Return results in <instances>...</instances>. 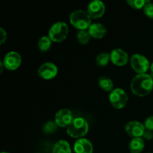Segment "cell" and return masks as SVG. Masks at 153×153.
Segmentation results:
<instances>
[{
    "label": "cell",
    "mask_w": 153,
    "mask_h": 153,
    "mask_svg": "<svg viewBox=\"0 0 153 153\" xmlns=\"http://www.w3.org/2000/svg\"><path fill=\"white\" fill-rule=\"evenodd\" d=\"M130 88L133 94L137 97H146L153 89V78L147 73L137 75L131 80Z\"/></svg>",
    "instance_id": "obj_1"
},
{
    "label": "cell",
    "mask_w": 153,
    "mask_h": 153,
    "mask_svg": "<svg viewBox=\"0 0 153 153\" xmlns=\"http://www.w3.org/2000/svg\"><path fill=\"white\" fill-rule=\"evenodd\" d=\"M89 130V125L86 120L82 117H76L67 126V133L73 138H83Z\"/></svg>",
    "instance_id": "obj_2"
},
{
    "label": "cell",
    "mask_w": 153,
    "mask_h": 153,
    "mask_svg": "<svg viewBox=\"0 0 153 153\" xmlns=\"http://www.w3.org/2000/svg\"><path fill=\"white\" fill-rule=\"evenodd\" d=\"M70 22L79 31L88 30L91 25V18L88 12L82 10H76L70 13Z\"/></svg>",
    "instance_id": "obj_3"
},
{
    "label": "cell",
    "mask_w": 153,
    "mask_h": 153,
    "mask_svg": "<svg viewBox=\"0 0 153 153\" xmlns=\"http://www.w3.org/2000/svg\"><path fill=\"white\" fill-rule=\"evenodd\" d=\"M69 33V27L64 22H57L51 26L49 31V36L52 42L61 43L67 38Z\"/></svg>",
    "instance_id": "obj_4"
},
{
    "label": "cell",
    "mask_w": 153,
    "mask_h": 153,
    "mask_svg": "<svg viewBox=\"0 0 153 153\" xmlns=\"http://www.w3.org/2000/svg\"><path fill=\"white\" fill-rule=\"evenodd\" d=\"M128 95L122 88H115L109 95V101L114 108L123 109L128 102Z\"/></svg>",
    "instance_id": "obj_5"
},
{
    "label": "cell",
    "mask_w": 153,
    "mask_h": 153,
    "mask_svg": "<svg viewBox=\"0 0 153 153\" xmlns=\"http://www.w3.org/2000/svg\"><path fill=\"white\" fill-rule=\"evenodd\" d=\"M131 68L138 74H145L150 69V64L147 58L140 54H134L130 59Z\"/></svg>",
    "instance_id": "obj_6"
},
{
    "label": "cell",
    "mask_w": 153,
    "mask_h": 153,
    "mask_svg": "<svg viewBox=\"0 0 153 153\" xmlns=\"http://www.w3.org/2000/svg\"><path fill=\"white\" fill-rule=\"evenodd\" d=\"M4 68L8 70H16L19 68L22 63V58L18 52L11 51L4 55L2 61Z\"/></svg>",
    "instance_id": "obj_7"
},
{
    "label": "cell",
    "mask_w": 153,
    "mask_h": 153,
    "mask_svg": "<svg viewBox=\"0 0 153 153\" xmlns=\"http://www.w3.org/2000/svg\"><path fill=\"white\" fill-rule=\"evenodd\" d=\"M37 74L44 80H51L56 77L58 74V67L53 63L46 62L39 67Z\"/></svg>",
    "instance_id": "obj_8"
},
{
    "label": "cell",
    "mask_w": 153,
    "mask_h": 153,
    "mask_svg": "<svg viewBox=\"0 0 153 153\" xmlns=\"http://www.w3.org/2000/svg\"><path fill=\"white\" fill-rule=\"evenodd\" d=\"M105 11V6L102 1L100 0H94L88 4V15L91 19H99L104 15Z\"/></svg>",
    "instance_id": "obj_9"
},
{
    "label": "cell",
    "mask_w": 153,
    "mask_h": 153,
    "mask_svg": "<svg viewBox=\"0 0 153 153\" xmlns=\"http://www.w3.org/2000/svg\"><path fill=\"white\" fill-rule=\"evenodd\" d=\"M146 128L144 125L138 121H130L126 125L125 131L128 136L132 138L142 137Z\"/></svg>",
    "instance_id": "obj_10"
},
{
    "label": "cell",
    "mask_w": 153,
    "mask_h": 153,
    "mask_svg": "<svg viewBox=\"0 0 153 153\" xmlns=\"http://www.w3.org/2000/svg\"><path fill=\"white\" fill-rule=\"evenodd\" d=\"M73 116L72 111L69 109L63 108L58 111L55 117V122L58 126L64 128L67 127L73 122Z\"/></svg>",
    "instance_id": "obj_11"
},
{
    "label": "cell",
    "mask_w": 153,
    "mask_h": 153,
    "mask_svg": "<svg viewBox=\"0 0 153 153\" xmlns=\"http://www.w3.org/2000/svg\"><path fill=\"white\" fill-rule=\"evenodd\" d=\"M110 59L112 64L117 67H123L128 63V55L121 49H115L110 53Z\"/></svg>",
    "instance_id": "obj_12"
},
{
    "label": "cell",
    "mask_w": 153,
    "mask_h": 153,
    "mask_svg": "<svg viewBox=\"0 0 153 153\" xmlns=\"http://www.w3.org/2000/svg\"><path fill=\"white\" fill-rule=\"evenodd\" d=\"M73 149L76 153H93L94 146L89 140L83 137L75 142Z\"/></svg>",
    "instance_id": "obj_13"
},
{
    "label": "cell",
    "mask_w": 153,
    "mask_h": 153,
    "mask_svg": "<svg viewBox=\"0 0 153 153\" xmlns=\"http://www.w3.org/2000/svg\"><path fill=\"white\" fill-rule=\"evenodd\" d=\"M90 35L94 39H102L107 34L105 26L101 23H93L88 29Z\"/></svg>",
    "instance_id": "obj_14"
},
{
    "label": "cell",
    "mask_w": 153,
    "mask_h": 153,
    "mask_svg": "<svg viewBox=\"0 0 153 153\" xmlns=\"http://www.w3.org/2000/svg\"><path fill=\"white\" fill-rule=\"evenodd\" d=\"M145 146L144 140L143 137L132 138L128 144V149L131 153H140Z\"/></svg>",
    "instance_id": "obj_15"
},
{
    "label": "cell",
    "mask_w": 153,
    "mask_h": 153,
    "mask_svg": "<svg viewBox=\"0 0 153 153\" xmlns=\"http://www.w3.org/2000/svg\"><path fill=\"white\" fill-rule=\"evenodd\" d=\"M71 152L70 143L64 140L56 142L52 149V153H71Z\"/></svg>",
    "instance_id": "obj_16"
},
{
    "label": "cell",
    "mask_w": 153,
    "mask_h": 153,
    "mask_svg": "<svg viewBox=\"0 0 153 153\" xmlns=\"http://www.w3.org/2000/svg\"><path fill=\"white\" fill-rule=\"evenodd\" d=\"M100 88L105 92H111L114 88V83L110 78L107 76H101L98 80Z\"/></svg>",
    "instance_id": "obj_17"
},
{
    "label": "cell",
    "mask_w": 153,
    "mask_h": 153,
    "mask_svg": "<svg viewBox=\"0 0 153 153\" xmlns=\"http://www.w3.org/2000/svg\"><path fill=\"white\" fill-rule=\"evenodd\" d=\"M52 41L49 37L43 36L42 37H40V40H38V43H37L39 49L41 52H46L50 49L51 46H52Z\"/></svg>",
    "instance_id": "obj_18"
},
{
    "label": "cell",
    "mask_w": 153,
    "mask_h": 153,
    "mask_svg": "<svg viewBox=\"0 0 153 153\" xmlns=\"http://www.w3.org/2000/svg\"><path fill=\"white\" fill-rule=\"evenodd\" d=\"M109 61H111L110 54H108L106 52H102L99 54L96 58V63L97 66L101 67H105L108 64Z\"/></svg>",
    "instance_id": "obj_19"
},
{
    "label": "cell",
    "mask_w": 153,
    "mask_h": 153,
    "mask_svg": "<svg viewBox=\"0 0 153 153\" xmlns=\"http://www.w3.org/2000/svg\"><path fill=\"white\" fill-rule=\"evenodd\" d=\"M91 37L88 30H82V31H79L77 33V40L80 44H88L90 42Z\"/></svg>",
    "instance_id": "obj_20"
},
{
    "label": "cell",
    "mask_w": 153,
    "mask_h": 153,
    "mask_svg": "<svg viewBox=\"0 0 153 153\" xmlns=\"http://www.w3.org/2000/svg\"><path fill=\"white\" fill-rule=\"evenodd\" d=\"M150 2V1H146V0H128L127 3L130 7L134 9L140 10V9H143L147 3Z\"/></svg>",
    "instance_id": "obj_21"
},
{
    "label": "cell",
    "mask_w": 153,
    "mask_h": 153,
    "mask_svg": "<svg viewBox=\"0 0 153 153\" xmlns=\"http://www.w3.org/2000/svg\"><path fill=\"white\" fill-rule=\"evenodd\" d=\"M57 129H58V125L55 121L54 122L53 121H49L43 126V132L47 134H53L57 131Z\"/></svg>",
    "instance_id": "obj_22"
},
{
    "label": "cell",
    "mask_w": 153,
    "mask_h": 153,
    "mask_svg": "<svg viewBox=\"0 0 153 153\" xmlns=\"http://www.w3.org/2000/svg\"><path fill=\"white\" fill-rule=\"evenodd\" d=\"M143 13L149 19H153V3H147L143 7Z\"/></svg>",
    "instance_id": "obj_23"
},
{
    "label": "cell",
    "mask_w": 153,
    "mask_h": 153,
    "mask_svg": "<svg viewBox=\"0 0 153 153\" xmlns=\"http://www.w3.org/2000/svg\"><path fill=\"white\" fill-rule=\"evenodd\" d=\"M144 126L146 129L149 131H153V115L146 118L144 123Z\"/></svg>",
    "instance_id": "obj_24"
},
{
    "label": "cell",
    "mask_w": 153,
    "mask_h": 153,
    "mask_svg": "<svg viewBox=\"0 0 153 153\" xmlns=\"http://www.w3.org/2000/svg\"><path fill=\"white\" fill-rule=\"evenodd\" d=\"M143 139H146V140H152L153 138V132L152 131H149V130L146 129L145 130L144 133L143 134Z\"/></svg>",
    "instance_id": "obj_25"
},
{
    "label": "cell",
    "mask_w": 153,
    "mask_h": 153,
    "mask_svg": "<svg viewBox=\"0 0 153 153\" xmlns=\"http://www.w3.org/2000/svg\"><path fill=\"white\" fill-rule=\"evenodd\" d=\"M0 33H1V40H0V44L2 45L3 43L5 42L6 39H7V33H6V31H4L2 28H0Z\"/></svg>",
    "instance_id": "obj_26"
},
{
    "label": "cell",
    "mask_w": 153,
    "mask_h": 153,
    "mask_svg": "<svg viewBox=\"0 0 153 153\" xmlns=\"http://www.w3.org/2000/svg\"><path fill=\"white\" fill-rule=\"evenodd\" d=\"M0 67H1V73L3 72V69H4V64H3L2 61H1V62H0Z\"/></svg>",
    "instance_id": "obj_27"
},
{
    "label": "cell",
    "mask_w": 153,
    "mask_h": 153,
    "mask_svg": "<svg viewBox=\"0 0 153 153\" xmlns=\"http://www.w3.org/2000/svg\"><path fill=\"white\" fill-rule=\"evenodd\" d=\"M150 71H151V73H152V77L153 78V61L152 64H150Z\"/></svg>",
    "instance_id": "obj_28"
},
{
    "label": "cell",
    "mask_w": 153,
    "mask_h": 153,
    "mask_svg": "<svg viewBox=\"0 0 153 153\" xmlns=\"http://www.w3.org/2000/svg\"><path fill=\"white\" fill-rule=\"evenodd\" d=\"M1 153H8V152H2Z\"/></svg>",
    "instance_id": "obj_29"
},
{
    "label": "cell",
    "mask_w": 153,
    "mask_h": 153,
    "mask_svg": "<svg viewBox=\"0 0 153 153\" xmlns=\"http://www.w3.org/2000/svg\"><path fill=\"white\" fill-rule=\"evenodd\" d=\"M149 153H152V152H149Z\"/></svg>",
    "instance_id": "obj_30"
},
{
    "label": "cell",
    "mask_w": 153,
    "mask_h": 153,
    "mask_svg": "<svg viewBox=\"0 0 153 153\" xmlns=\"http://www.w3.org/2000/svg\"><path fill=\"white\" fill-rule=\"evenodd\" d=\"M38 153H39V152H38Z\"/></svg>",
    "instance_id": "obj_31"
}]
</instances>
